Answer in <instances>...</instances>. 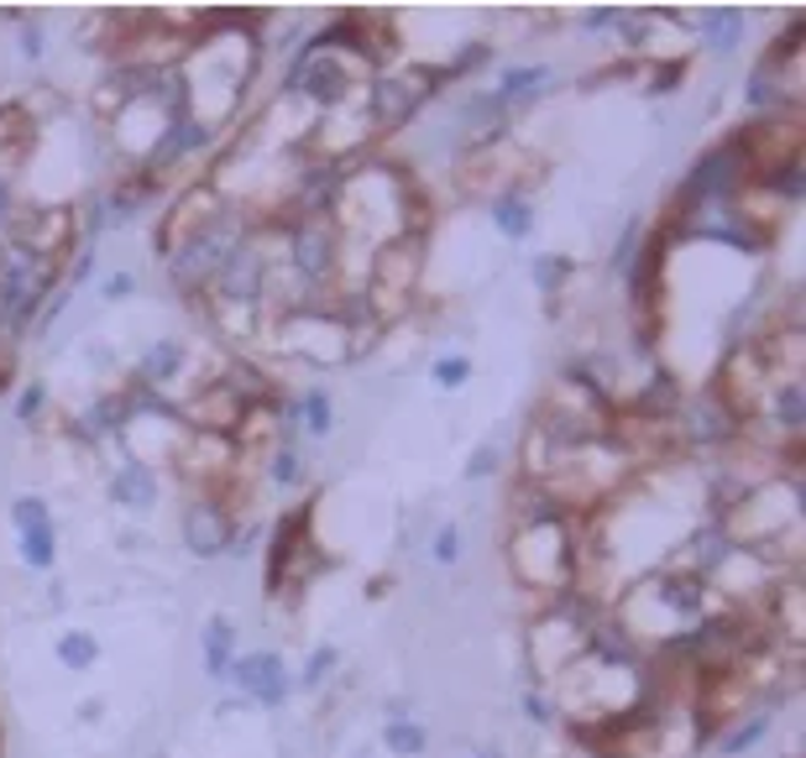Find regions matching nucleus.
Segmentation results:
<instances>
[{
    "mask_svg": "<svg viewBox=\"0 0 806 758\" xmlns=\"http://www.w3.org/2000/svg\"><path fill=\"white\" fill-rule=\"evenodd\" d=\"M367 278H362V303L367 314L393 330L414 314V303H420V282H424V236H393L383 246H372L367 252Z\"/></svg>",
    "mask_w": 806,
    "mask_h": 758,
    "instance_id": "1",
    "label": "nucleus"
},
{
    "mask_svg": "<svg viewBox=\"0 0 806 758\" xmlns=\"http://www.w3.org/2000/svg\"><path fill=\"white\" fill-rule=\"evenodd\" d=\"M441 89H450V79H445L441 63L399 58L393 68L372 74V84H367V100H362L372 137H399L403 126L420 116V110L435 100Z\"/></svg>",
    "mask_w": 806,
    "mask_h": 758,
    "instance_id": "2",
    "label": "nucleus"
},
{
    "mask_svg": "<svg viewBox=\"0 0 806 758\" xmlns=\"http://www.w3.org/2000/svg\"><path fill=\"white\" fill-rule=\"evenodd\" d=\"M508 570L524 597H561L571 591V519L529 523L508 534Z\"/></svg>",
    "mask_w": 806,
    "mask_h": 758,
    "instance_id": "3",
    "label": "nucleus"
},
{
    "mask_svg": "<svg viewBox=\"0 0 806 758\" xmlns=\"http://www.w3.org/2000/svg\"><path fill=\"white\" fill-rule=\"evenodd\" d=\"M309 529H315V502H299V508H288L273 523V534H267V570H263L267 597L294 601L320 570H330L325 549L309 544Z\"/></svg>",
    "mask_w": 806,
    "mask_h": 758,
    "instance_id": "4",
    "label": "nucleus"
},
{
    "mask_svg": "<svg viewBox=\"0 0 806 758\" xmlns=\"http://www.w3.org/2000/svg\"><path fill=\"white\" fill-rule=\"evenodd\" d=\"M225 210H231V204L221 200V189L210 179H194V183H183V189H173V200H168L162 225H158V257H168V252L189 246L194 236H204Z\"/></svg>",
    "mask_w": 806,
    "mask_h": 758,
    "instance_id": "5",
    "label": "nucleus"
},
{
    "mask_svg": "<svg viewBox=\"0 0 806 758\" xmlns=\"http://www.w3.org/2000/svg\"><path fill=\"white\" fill-rule=\"evenodd\" d=\"M225 680L242 691V701L263 706V712L283 706L288 691H294V680H288V670H283L278 649H252V654H236V664H231V675H225Z\"/></svg>",
    "mask_w": 806,
    "mask_h": 758,
    "instance_id": "6",
    "label": "nucleus"
},
{
    "mask_svg": "<svg viewBox=\"0 0 806 758\" xmlns=\"http://www.w3.org/2000/svg\"><path fill=\"white\" fill-rule=\"evenodd\" d=\"M179 540L194 559H221L236 544V519L225 513L215 498H194L179 519Z\"/></svg>",
    "mask_w": 806,
    "mask_h": 758,
    "instance_id": "7",
    "label": "nucleus"
},
{
    "mask_svg": "<svg viewBox=\"0 0 806 758\" xmlns=\"http://www.w3.org/2000/svg\"><path fill=\"white\" fill-rule=\"evenodd\" d=\"M508 120H513V110H508L492 89H466L462 100H456V137H462V152L503 141Z\"/></svg>",
    "mask_w": 806,
    "mask_h": 758,
    "instance_id": "8",
    "label": "nucleus"
},
{
    "mask_svg": "<svg viewBox=\"0 0 806 758\" xmlns=\"http://www.w3.org/2000/svg\"><path fill=\"white\" fill-rule=\"evenodd\" d=\"M189 366H194V345H183V340L173 335H158L152 345H141L137 366H131V382H141V387H152V393H173L183 377H189Z\"/></svg>",
    "mask_w": 806,
    "mask_h": 758,
    "instance_id": "9",
    "label": "nucleus"
},
{
    "mask_svg": "<svg viewBox=\"0 0 806 758\" xmlns=\"http://www.w3.org/2000/svg\"><path fill=\"white\" fill-rule=\"evenodd\" d=\"M42 126L26 116L21 100H0V173L11 179L17 168H26V158L38 152Z\"/></svg>",
    "mask_w": 806,
    "mask_h": 758,
    "instance_id": "10",
    "label": "nucleus"
},
{
    "mask_svg": "<svg viewBox=\"0 0 806 758\" xmlns=\"http://www.w3.org/2000/svg\"><path fill=\"white\" fill-rule=\"evenodd\" d=\"M105 492H110V502H116L121 513H152V508L162 502V481H158V471H147V466H137V460H126V466L110 471Z\"/></svg>",
    "mask_w": 806,
    "mask_h": 758,
    "instance_id": "11",
    "label": "nucleus"
},
{
    "mask_svg": "<svg viewBox=\"0 0 806 758\" xmlns=\"http://www.w3.org/2000/svg\"><path fill=\"white\" fill-rule=\"evenodd\" d=\"M744 32H749V17L739 11V6H712V11H702V17L691 21V38L702 42L707 53H718V58L739 53Z\"/></svg>",
    "mask_w": 806,
    "mask_h": 758,
    "instance_id": "12",
    "label": "nucleus"
},
{
    "mask_svg": "<svg viewBox=\"0 0 806 758\" xmlns=\"http://www.w3.org/2000/svg\"><path fill=\"white\" fill-rule=\"evenodd\" d=\"M555 84V68L550 63H508L503 74H498V100L508 105V110H519V105H534Z\"/></svg>",
    "mask_w": 806,
    "mask_h": 758,
    "instance_id": "13",
    "label": "nucleus"
},
{
    "mask_svg": "<svg viewBox=\"0 0 806 758\" xmlns=\"http://www.w3.org/2000/svg\"><path fill=\"white\" fill-rule=\"evenodd\" d=\"M200 654H204V675L210 680H225L231 664H236V622L225 612H210L200 628Z\"/></svg>",
    "mask_w": 806,
    "mask_h": 758,
    "instance_id": "14",
    "label": "nucleus"
},
{
    "mask_svg": "<svg viewBox=\"0 0 806 758\" xmlns=\"http://www.w3.org/2000/svg\"><path fill=\"white\" fill-rule=\"evenodd\" d=\"M492 231L503 241H529L534 236V200H529L524 189H498L492 194Z\"/></svg>",
    "mask_w": 806,
    "mask_h": 758,
    "instance_id": "15",
    "label": "nucleus"
},
{
    "mask_svg": "<svg viewBox=\"0 0 806 758\" xmlns=\"http://www.w3.org/2000/svg\"><path fill=\"white\" fill-rule=\"evenodd\" d=\"M529 278H534V293L544 303H561L565 288L576 282V261L561 257V252H540V257L529 261Z\"/></svg>",
    "mask_w": 806,
    "mask_h": 758,
    "instance_id": "16",
    "label": "nucleus"
},
{
    "mask_svg": "<svg viewBox=\"0 0 806 758\" xmlns=\"http://www.w3.org/2000/svg\"><path fill=\"white\" fill-rule=\"evenodd\" d=\"M294 424H299L309 439H325L336 429V398H330V387H299V398H294Z\"/></svg>",
    "mask_w": 806,
    "mask_h": 758,
    "instance_id": "17",
    "label": "nucleus"
},
{
    "mask_svg": "<svg viewBox=\"0 0 806 758\" xmlns=\"http://www.w3.org/2000/svg\"><path fill=\"white\" fill-rule=\"evenodd\" d=\"M17 555L26 570H42V576H53V565H59V523H42V529H26L17 534Z\"/></svg>",
    "mask_w": 806,
    "mask_h": 758,
    "instance_id": "18",
    "label": "nucleus"
},
{
    "mask_svg": "<svg viewBox=\"0 0 806 758\" xmlns=\"http://www.w3.org/2000/svg\"><path fill=\"white\" fill-rule=\"evenodd\" d=\"M765 733H770V712H765V706H754L749 717L728 722L723 733L712 738V748H718V754H723V758H733V754H749V748H754V743L765 738Z\"/></svg>",
    "mask_w": 806,
    "mask_h": 758,
    "instance_id": "19",
    "label": "nucleus"
},
{
    "mask_svg": "<svg viewBox=\"0 0 806 758\" xmlns=\"http://www.w3.org/2000/svg\"><path fill=\"white\" fill-rule=\"evenodd\" d=\"M267 481L283 487V492H294V487L309 481V466H304V456H299V445H294V439H278V445H273V456H267Z\"/></svg>",
    "mask_w": 806,
    "mask_h": 758,
    "instance_id": "20",
    "label": "nucleus"
},
{
    "mask_svg": "<svg viewBox=\"0 0 806 758\" xmlns=\"http://www.w3.org/2000/svg\"><path fill=\"white\" fill-rule=\"evenodd\" d=\"M383 748L393 758H424L429 754V733H424V722H414V717L383 722Z\"/></svg>",
    "mask_w": 806,
    "mask_h": 758,
    "instance_id": "21",
    "label": "nucleus"
},
{
    "mask_svg": "<svg viewBox=\"0 0 806 758\" xmlns=\"http://www.w3.org/2000/svg\"><path fill=\"white\" fill-rule=\"evenodd\" d=\"M53 654H59L63 670L84 675V670H95V664H100V639H95V633H63V639L53 643Z\"/></svg>",
    "mask_w": 806,
    "mask_h": 758,
    "instance_id": "22",
    "label": "nucleus"
},
{
    "mask_svg": "<svg viewBox=\"0 0 806 758\" xmlns=\"http://www.w3.org/2000/svg\"><path fill=\"white\" fill-rule=\"evenodd\" d=\"M686 68H691V58H666V63H645V74H639V89H645L649 100H660V95H670L676 84H686Z\"/></svg>",
    "mask_w": 806,
    "mask_h": 758,
    "instance_id": "23",
    "label": "nucleus"
},
{
    "mask_svg": "<svg viewBox=\"0 0 806 758\" xmlns=\"http://www.w3.org/2000/svg\"><path fill=\"white\" fill-rule=\"evenodd\" d=\"M6 519H11V529H17V534H26V529H42V523H53V508H47V498H38V492H21V498H11Z\"/></svg>",
    "mask_w": 806,
    "mask_h": 758,
    "instance_id": "24",
    "label": "nucleus"
},
{
    "mask_svg": "<svg viewBox=\"0 0 806 758\" xmlns=\"http://www.w3.org/2000/svg\"><path fill=\"white\" fill-rule=\"evenodd\" d=\"M429 377H435V387L456 393V387H466V382H471V356H462V351H445V356L429 361Z\"/></svg>",
    "mask_w": 806,
    "mask_h": 758,
    "instance_id": "25",
    "label": "nucleus"
},
{
    "mask_svg": "<svg viewBox=\"0 0 806 758\" xmlns=\"http://www.w3.org/2000/svg\"><path fill=\"white\" fill-rule=\"evenodd\" d=\"M336 664H341V649H336V643H320L315 654L304 659V675H299V685H304V691H320L325 680L336 675Z\"/></svg>",
    "mask_w": 806,
    "mask_h": 758,
    "instance_id": "26",
    "label": "nucleus"
},
{
    "mask_svg": "<svg viewBox=\"0 0 806 758\" xmlns=\"http://www.w3.org/2000/svg\"><path fill=\"white\" fill-rule=\"evenodd\" d=\"M11 414H17V424L38 429L42 414H47V382H26V387L17 393V408H11Z\"/></svg>",
    "mask_w": 806,
    "mask_h": 758,
    "instance_id": "27",
    "label": "nucleus"
},
{
    "mask_svg": "<svg viewBox=\"0 0 806 758\" xmlns=\"http://www.w3.org/2000/svg\"><path fill=\"white\" fill-rule=\"evenodd\" d=\"M503 460H508L503 445H498V439H482V445H477V450L466 456V477H471V481L498 477V466H503Z\"/></svg>",
    "mask_w": 806,
    "mask_h": 758,
    "instance_id": "28",
    "label": "nucleus"
},
{
    "mask_svg": "<svg viewBox=\"0 0 806 758\" xmlns=\"http://www.w3.org/2000/svg\"><path fill=\"white\" fill-rule=\"evenodd\" d=\"M429 559H435V565H456V559H462V523H441V529H435Z\"/></svg>",
    "mask_w": 806,
    "mask_h": 758,
    "instance_id": "29",
    "label": "nucleus"
},
{
    "mask_svg": "<svg viewBox=\"0 0 806 758\" xmlns=\"http://www.w3.org/2000/svg\"><path fill=\"white\" fill-rule=\"evenodd\" d=\"M639 241H645V220H628L618 246H613V257H607V273H624L628 261H634V252H639Z\"/></svg>",
    "mask_w": 806,
    "mask_h": 758,
    "instance_id": "30",
    "label": "nucleus"
},
{
    "mask_svg": "<svg viewBox=\"0 0 806 758\" xmlns=\"http://www.w3.org/2000/svg\"><path fill=\"white\" fill-rule=\"evenodd\" d=\"M519 706H524V717L534 722V727H555V706H550V696H544L540 685H524V691H519Z\"/></svg>",
    "mask_w": 806,
    "mask_h": 758,
    "instance_id": "31",
    "label": "nucleus"
},
{
    "mask_svg": "<svg viewBox=\"0 0 806 758\" xmlns=\"http://www.w3.org/2000/svg\"><path fill=\"white\" fill-rule=\"evenodd\" d=\"M618 6H592V11H582V26L586 32H618Z\"/></svg>",
    "mask_w": 806,
    "mask_h": 758,
    "instance_id": "32",
    "label": "nucleus"
},
{
    "mask_svg": "<svg viewBox=\"0 0 806 758\" xmlns=\"http://www.w3.org/2000/svg\"><path fill=\"white\" fill-rule=\"evenodd\" d=\"M42 47H47V38H42V21L26 17V21H21V58H42Z\"/></svg>",
    "mask_w": 806,
    "mask_h": 758,
    "instance_id": "33",
    "label": "nucleus"
},
{
    "mask_svg": "<svg viewBox=\"0 0 806 758\" xmlns=\"http://www.w3.org/2000/svg\"><path fill=\"white\" fill-rule=\"evenodd\" d=\"M131 288H137V278H131V273H116V278H105V288H100V293H105V299H110V303H116V299H126Z\"/></svg>",
    "mask_w": 806,
    "mask_h": 758,
    "instance_id": "34",
    "label": "nucleus"
},
{
    "mask_svg": "<svg viewBox=\"0 0 806 758\" xmlns=\"http://www.w3.org/2000/svg\"><path fill=\"white\" fill-rule=\"evenodd\" d=\"M17 204H21V194H17V179H6V173H0V225H6V215H11Z\"/></svg>",
    "mask_w": 806,
    "mask_h": 758,
    "instance_id": "35",
    "label": "nucleus"
},
{
    "mask_svg": "<svg viewBox=\"0 0 806 758\" xmlns=\"http://www.w3.org/2000/svg\"><path fill=\"white\" fill-rule=\"evenodd\" d=\"M63 601H68V591H63V580L53 576V586H47V607H53V612H59Z\"/></svg>",
    "mask_w": 806,
    "mask_h": 758,
    "instance_id": "36",
    "label": "nucleus"
},
{
    "mask_svg": "<svg viewBox=\"0 0 806 758\" xmlns=\"http://www.w3.org/2000/svg\"><path fill=\"white\" fill-rule=\"evenodd\" d=\"M100 717H105L100 701H84V706H79V722H100Z\"/></svg>",
    "mask_w": 806,
    "mask_h": 758,
    "instance_id": "37",
    "label": "nucleus"
},
{
    "mask_svg": "<svg viewBox=\"0 0 806 758\" xmlns=\"http://www.w3.org/2000/svg\"><path fill=\"white\" fill-rule=\"evenodd\" d=\"M477 758H503V754H498V748H482V754H477Z\"/></svg>",
    "mask_w": 806,
    "mask_h": 758,
    "instance_id": "38",
    "label": "nucleus"
},
{
    "mask_svg": "<svg viewBox=\"0 0 806 758\" xmlns=\"http://www.w3.org/2000/svg\"><path fill=\"white\" fill-rule=\"evenodd\" d=\"M456 758H477V754H456Z\"/></svg>",
    "mask_w": 806,
    "mask_h": 758,
    "instance_id": "39",
    "label": "nucleus"
},
{
    "mask_svg": "<svg viewBox=\"0 0 806 758\" xmlns=\"http://www.w3.org/2000/svg\"><path fill=\"white\" fill-rule=\"evenodd\" d=\"M158 758H173V754H158Z\"/></svg>",
    "mask_w": 806,
    "mask_h": 758,
    "instance_id": "40",
    "label": "nucleus"
}]
</instances>
